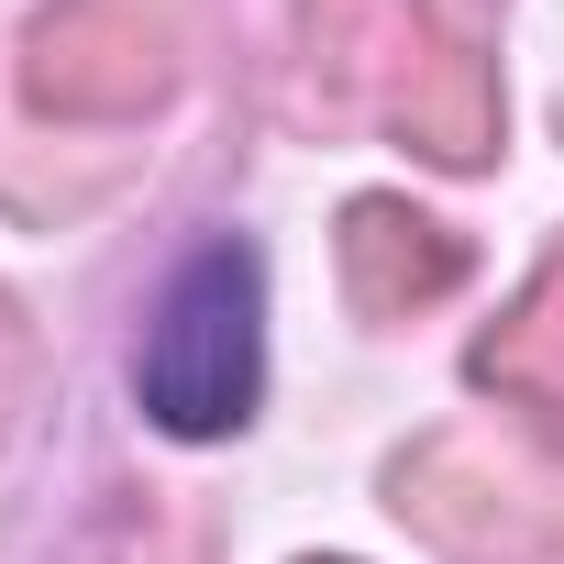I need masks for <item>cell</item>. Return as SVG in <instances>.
Here are the masks:
<instances>
[{
  "label": "cell",
  "instance_id": "1",
  "mask_svg": "<svg viewBox=\"0 0 564 564\" xmlns=\"http://www.w3.org/2000/svg\"><path fill=\"white\" fill-rule=\"evenodd\" d=\"M133 399L177 443H210L265 399V265L243 243H188L177 254L166 300L144 322V355H133Z\"/></svg>",
  "mask_w": 564,
  "mask_h": 564
}]
</instances>
